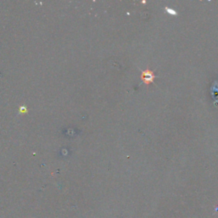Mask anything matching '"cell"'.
<instances>
[{
  "label": "cell",
  "instance_id": "cell-1",
  "mask_svg": "<svg viewBox=\"0 0 218 218\" xmlns=\"http://www.w3.org/2000/svg\"><path fill=\"white\" fill-rule=\"evenodd\" d=\"M142 79H143V81H144V83H145L147 85L151 84L152 83L154 82V73L148 69L143 71V73H142Z\"/></svg>",
  "mask_w": 218,
  "mask_h": 218
}]
</instances>
